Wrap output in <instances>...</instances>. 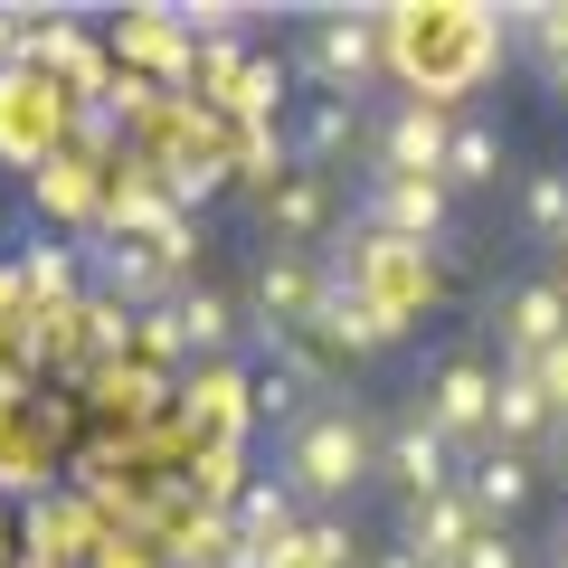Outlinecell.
Masks as SVG:
<instances>
[{
	"instance_id": "obj_21",
	"label": "cell",
	"mask_w": 568,
	"mask_h": 568,
	"mask_svg": "<svg viewBox=\"0 0 568 568\" xmlns=\"http://www.w3.org/2000/svg\"><path fill=\"white\" fill-rule=\"evenodd\" d=\"M540 388H549V407H559V426H568V342L540 361Z\"/></svg>"
},
{
	"instance_id": "obj_15",
	"label": "cell",
	"mask_w": 568,
	"mask_h": 568,
	"mask_svg": "<svg viewBox=\"0 0 568 568\" xmlns=\"http://www.w3.org/2000/svg\"><path fill=\"white\" fill-rule=\"evenodd\" d=\"M493 171H503V133H493V123H455V133H446V162H436V181H446V190H484Z\"/></svg>"
},
{
	"instance_id": "obj_5",
	"label": "cell",
	"mask_w": 568,
	"mask_h": 568,
	"mask_svg": "<svg viewBox=\"0 0 568 568\" xmlns=\"http://www.w3.org/2000/svg\"><path fill=\"white\" fill-rule=\"evenodd\" d=\"M361 227H379L388 246H446L455 237V190L446 181H388V171H369L361 190Z\"/></svg>"
},
{
	"instance_id": "obj_23",
	"label": "cell",
	"mask_w": 568,
	"mask_h": 568,
	"mask_svg": "<svg viewBox=\"0 0 568 568\" xmlns=\"http://www.w3.org/2000/svg\"><path fill=\"white\" fill-rule=\"evenodd\" d=\"M549 284H559V294H568V246H559V256H549Z\"/></svg>"
},
{
	"instance_id": "obj_14",
	"label": "cell",
	"mask_w": 568,
	"mask_h": 568,
	"mask_svg": "<svg viewBox=\"0 0 568 568\" xmlns=\"http://www.w3.org/2000/svg\"><path fill=\"white\" fill-rule=\"evenodd\" d=\"M521 237L549 246V256L568 246V162H549V171H530V181H521Z\"/></svg>"
},
{
	"instance_id": "obj_18",
	"label": "cell",
	"mask_w": 568,
	"mask_h": 568,
	"mask_svg": "<svg viewBox=\"0 0 568 568\" xmlns=\"http://www.w3.org/2000/svg\"><path fill=\"white\" fill-rule=\"evenodd\" d=\"M455 568H530V549L511 540V530H484V540H474V549H465Z\"/></svg>"
},
{
	"instance_id": "obj_1",
	"label": "cell",
	"mask_w": 568,
	"mask_h": 568,
	"mask_svg": "<svg viewBox=\"0 0 568 568\" xmlns=\"http://www.w3.org/2000/svg\"><path fill=\"white\" fill-rule=\"evenodd\" d=\"M275 484L294 493V503H313V511L361 503V493L379 484V417H369V398L323 388V398L275 436Z\"/></svg>"
},
{
	"instance_id": "obj_20",
	"label": "cell",
	"mask_w": 568,
	"mask_h": 568,
	"mask_svg": "<svg viewBox=\"0 0 568 568\" xmlns=\"http://www.w3.org/2000/svg\"><path fill=\"white\" fill-rule=\"evenodd\" d=\"M219 171H227V162H181V171H171V200H209Z\"/></svg>"
},
{
	"instance_id": "obj_13",
	"label": "cell",
	"mask_w": 568,
	"mask_h": 568,
	"mask_svg": "<svg viewBox=\"0 0 568 568\" xmlns=\"http://www.w3.org/2000/svg\"><path fill=\"white\" fill-rule=\"evenodd\" d=\"M85 265H95V284L114 294V304H171V294H181L171 265H162V246H123V237H114V246H95Z\"/></svg>"
},
{
	"instance_id": "obj_2",
	"label": "cell",
	"mask_w": 568,
	"mask_h": 568,
	"mask_svg": "<svg viewBox=\"0 0 568 568\" xmlns=\"http://www.w3.org/2000/svg\"><path fill=\"white\" fill-rule=\"evenodd\" d=\"M388 67V20L379 10H323V20L294 29V77H313V95L361 104Z\"/></svg>"
},
{
	"instance_id": "obj_11",
	"label": "cell",
	"mask_w": 568,
	"mask_h": 568,
	"mask_svg": "<svg viewBox=\"0 0 568 568\" xmlns=\"http://www.w3.org/2000/svg\"><path fill=\"white\" fill-rule=\"evenodd\" d=\"M455 484H465V503L484 511V530H511V521L530 511V493H540V465H530V455H503V446H484L465 474H455Z\"/></svg>"
},
{
	"instance_id": "obj_3",
	"label": "cell",
	"mask_w": 568,
	"mask_h": 568,
	"mask_svg": "<svg viewBox=\"0 0 568 568\" xmlns=\"http://www.w3.org/2000/svg\"><path fill=\"white\" fill-rule=\"evenodd\" d=\"M417 407H426V426L455 446V465H474V455L493 446V369L474 361V351H446L436 379L417 388Z\"/></svg>"
},
{
	"instance_id": "obj_25",
	"label": "cell",
	"mask_w": 568,
	"mask_h": 568,
	"mask_svg": "<svg viewBox=\"0 0 568 568\" xmlns=\"http://www.w3.org/2000/svg\"><path fill=\"white\" fill-rule=\"evenodd\" d=\"M549 446H559V474H568V426H559V436H549Z\"/></svg>"
},
{
	"instance_id": "obj_22",
	"label": "cell",
	"mask_w": 568,
	"mask_h": 568,
	"mask_svg": "<svg viewBox=\"0 0 568 568\" xmlns=\"http://www.w3.org/2000/svg\"><path fill=\"white\" fill-rule=\"evenodd\" d=\"M369 568H426V559H417V549H407V540H388V549H379V559H369Z\"/></svg>"
},
{
	"instance_id": "obj_8",
	"label": "cell",
	"mask_w": 568,
	"mask_h": 568,
	"mask_svg": "<svg viewBox=\"0 0 568 568\" xmlns=\"http://www.w3.org/2000/svg\"><path fill=\"white\" fill-rule=\"evenodd\" d=\"M540 436H559V407H549V388H540V361H503L493 369V446L530 455Z\"/></svg>"
},
{
	"instance_id": "obj_17",
	"label": "cell",
	"mask_w": 568,
	"mask_h": 568,
	"mask_svg": "<svg viewBox=\"0 0 568 568\" xmlns=\"http://www.w3.org/2000/svg\"><path fill=\"white\" fill-rule=\"evenodd\" d=\"M237 104L275 123L284 104H294V58H246V77H237Z\"/></svg>"
},
{
	"instance_id": "obj_7",
	"label": "cell",
	"mask_w": 568,
	"mask_h": 568,
	"mask_svg": "<svg viewBox=\"0 0 568 568\" xmlns=\"http://www.w3.org/2000/svg\"><path fill=\"white\" fill-rule=\"evenodd\" d=\"M484 323L503 332L511 361H549V351L568 342V294L549 275H521V284H503V294L484 304Z\"/></svg>"
},
{
	"instance_id": "obj_10",
	"label": "cell",
	"mask_w": 568,
	"mask_h": 568,
	"mask_svg": "<svg viewBox=\"0 0 568 568\" xmlns=\"http://www.w3.org/2000/svg\"><path fill=\"white\" fill-rule=\"evenodd\" d=\"M398 540L417 549L426 568H455L474 540H484V511L465 503V484H455V493H436V503H398Z\"/></svg>"
},
{
	"instance_id": "obj_19",
	"label": "cell",
	"mask_w": 568,
	"mask_h": 568,
	"mask_svg": "<svg viewBox=\"0 0 568 568\" xmlns=\"http://www.w3.org/2000/svg\"><path fill=\"white\" fill-rule=\"evenodd\" d=\"M284 503H294V493H284V484L246 493V511H237V521H246V540H256V530H265V540H275V530H284Z\"/></svg>"
},
{
	"instance_id": "obj_24",
	"label": "cell",
	"mask_w": 568,
	"mask_h": 568,
	"mask_svg": "<svg viewBox=\"0 0 568 568\" xmlns=\"http://www.w3.org/2000/svg\"><path fill=\"white\" fill-rule=\"evenodd\" d=\"M549 568H568V521H559V540H549Z\"/></svg>"
},
{
	"instance_id": "obj_4",
	"label": "cell",
	"mask_w": 568,
	"mask_h": 568,
	"mask_svg": "<svg viewBox=\"0 0 568 568\" xmlns=\"http://www.w3.org/2000/svg\"><path fill=\"white\" fill-rule=\"evenodd\" d=\"M379 474L398 484V503H436V493H455V474H465V465H455V446L426 426V407L398 398L379 417Z\"/></svg>"
},
{
	"instance_id": "obj_16",
	"label": "cell",
	"mask_w": 568,
	"mask_h": 568,
	"mask_svg": "<svg viewBox=\"0 0 568 568\" xmlns=\"http://www.w3.org/2000/svg\"><path fill=\"white\" fill-rule=\"evenodd\" d=\"M162 332L181 351H219L227 342V304L209 294V284H190V294H171V304H162Z\"/></svg>"
},
{
	"instance_id": "obj_6",
	"label": "cell",
	"mask_w": 568,
	"mask_h": 568,
	"mask_svg": "<svg viewBox=\"0 0 568 568\" xmlns=\"http://www.w3.org/2000/svg\"><path fill=\"white\" fill-rule=\"evenodd\" d=\"M446 133H455L446 95H398V104L379 114V133H369V152H379L388 181H436V162H446Z\"/></svg>"
},
{
	"instance_id": "obj_12",
	"label": "cell",
	"mask_w": 568,
	"mask_h": 568,
	"mask_svg": "<svg viewBox=\"0 0 568 568\" xmlns=\"http://www.w3.org/2000/svg\"><path fill=\"white\" fill-rule=\"evenodd\" d=\"M351 142H361V104L313 95L304 114H294V133H284V152H294V171H323L332 181V152H351Z\"/></svg>"
},
{
	"instance_id": "obj_9",
	"label": "cell",
	"mask_w": 568,
	"mask_h": 568,
	"mask_svg": "<svg viewBox=\"0 0 568 568\" xmlns=\"http://www.w3.org/2000/svg\"><path fill=\"white\" fill-rule=\"evenodd\" d=\"M256 227H265V246H294V256H313V246H323V227H332V181H323V171H284V181L265 190Z\"/></svg>"
}]
</instances>
